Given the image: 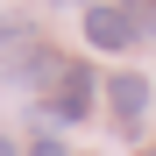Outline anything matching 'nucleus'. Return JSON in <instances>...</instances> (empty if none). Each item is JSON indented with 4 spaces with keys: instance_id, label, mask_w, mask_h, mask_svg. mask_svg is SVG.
<instances>
[{
    "instance_id": "nucleus-1",
    "label": "nucleus",
    "mask_w": 156,
    "mask_h": 156,
    "mask_svg": "<svg viewBox=\"0 0 156 156\" xmlns=\"http://www.w3.org/2000/svg\"><path fill=\"white\" fill-rule=\"evenodd\" d=\"M85 99H92V71L85 64H64L57 71V99H50V121H78Z\"/></svg>"
},
{
    "instance_id": "nucleus-2",
    "label": "nucleus",
    "mask_w": 156,
    "mask_h": 156,
    "mask_svg": "<svg viewBox=\"0 0 156 156\" xmlns=\"http://www.w3.org/2000/svg\"><path fill=\"white\" fill-rule=\"evenodd\" d=\"M85 43H92V50H128V43H135V14L92 7V14H85Z\"/></svg>"
},
{
    "instance_id": "nucleus-5",
    "label": "nucleus",
    "mask_w": 156,
    "mask_h": 156,
    "mask_svg": "<svg viewBox=\"0 0 156 156\" xmlns=\"http://www.w3.org/2000/svg\"><path fill=\"white\" fill-rule=\"evenodd\" d=\"M0 156H14V142H7V135H0Z\"/></svg>"
},
{
    "instance_id": "nucleus-6",
    "label": "nucleus",
    "mask_w": 156,
    "mask_h": 156,
    "mask_svg": "<svg viewBox=\"0 0 156 156\" xmlns=\"http://www.w3.org/2000/svg\"><path fill=\"white\" fill-rule=\"evenodd\" d=\"M142 156H156V149H142Z\"/></svg>"
},
{
    "instance_id": "nucleus-4",
    "label": "nucleus",
    "mask_w": 156,
    "mask_h": 156,
    "mask_svg": "<svg viewBox=\"0 0 156 156\" xmlns=\"http://www.w3.org/2000/svg\"><path fill=\"white\" fill-rule=\"evenodd\" d=\"M36 156H64V142H50V135H43V142H36Z\"/></svg>"
},
{
    "instance_id": "nucleus-3",
    "label": "nucleus",
    "mask_w": 156,
    "mask_h": 156,
    "mask_svg": "<svg viewBox=\"0 0 156 156\" xmlns=\"http://www.w3.org/2000/svg\"><path fill=\"white\" fill-rule=\"evenodd\" d=\"M107 99H114V121H135V114L149 107V85H142L135 71H121L114 85H107Z\"/></svg>"
}]
</instances>
